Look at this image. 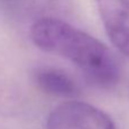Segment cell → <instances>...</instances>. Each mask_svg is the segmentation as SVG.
<instances>
[{"mask_svg":"<svg viewBox=\"0 0 129 129\" xmlns=\"http://www.w3.org/2000/svg\"><path fill=\"white\" fill-rule=\"evenodd\" d=\"M30 34L38 48L70 61L95 85L111 88L119 80V63L112 51L68 21H39L30 26Z\"/></svg>","mask_w":129,"mask_h":129,"instance_id":"cell-1","label":"cell"},{"mask_svg":"<svg viewBox=\"0 0 129 129\" xmlns=\"http://www.w3.org/2000/svg\"><path fill=\"white\" fill-rule=\"evenodd\" d=\"M46 129H118L105 112L88 103L72 100L49 113Z\"/></svg>","mask_w":129,"mask_h":129,"instance_id":"cell-2","label":"cell"},{"mask_svg":"<svg viewBox=\"0 0 129 129\" xmlns=\"http://www.w3.org/2000/svg\"><path fill=\"white\" fill-rule=\"evenodd\" d=\"M0 5L12 20L30 26L49 18L66 21L73 10V0H0Z\"/></svg>","mask_w":129,"mask_h":129,"instance_id":"cell-3","label":"cell"},{"mask_svg":"<svg viewBox=\"0 0 129 129\" xmlns=\"http://www.w3.org/2000/svg\"><path fill=\"white\" fill-rule=\"evenodd\" d=\"M96 5L111 42L129 57V0H96Z\"/></svg>","mask_w":129,"mask_h":129,"instance_id":"cell-4","label":"cell"},{"mask_svg":"<svg viewBox=\"0 0 129 129\" xmlns=\"http://www.w3.org/2000/svg\"><path fill=\"white\" fill-rule=\"evenodd\" d=\"M33 82L44 94L53 97L76 100L80 95V87L72 77L54 66H39L32 73Z\"/></svg>","mask_w":129,"mask_h":129,"instance_id":"cell-5","label":"cell"}]
</instances>
